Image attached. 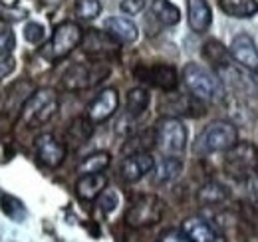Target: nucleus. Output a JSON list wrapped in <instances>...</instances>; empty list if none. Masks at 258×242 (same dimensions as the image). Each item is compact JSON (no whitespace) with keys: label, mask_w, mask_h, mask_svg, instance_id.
<instances>
[{"label":"nucleus","mask_w":258,"mask_h":242,"mask_svg":"<svg viewBox=\"0 0 258 242\" xmlns=\"http://www.w3.org/2000/svg\"><path fill=\"white\" fill-rule=\"evenodd\" d=\"M155 167V159L149 151L145 153H133V155H125L121 167H119V175L121 179L127 183H137L143 179L147 173H151Z\"/></svg>","instance_id":"13"},{"label":"nucleus","mask_w":258,"mask_h":242,"mask_svg":"<svg viewBox=\"0 0 258 242\" xmlns=\"http://www.w3.org/2000/svg\"><path fill=\"white\" fill-rule=\"evenodd\" d=\"M107 187V177L103 173H94V175H82L76 183V193L82 201H96L97 197L105 191Z\"/></svg>","instance_id":"17"},{"label":"nucleus","mask_w":258,"mask_h":242,"mask_svg":"<svg viewBox=\"0 0 258 242\" xmlns=\"http://www.w3.org/2000/svg\"><path fill=\"white\" fill-rule=\"evenodd\" d=\"M258 169V149L252 143H236L225 155V171L234 181H248Z\"/></svg>","instance_id":"6"},{"label":"nucleus","mask_w":258,"mask_h":242,"mask_svg":"<svg viewBox=\"0 0 258 242\" xmlns=\"http://www.w3.org/2000/svg\"><path fill=\"white\" fill-rule=\"evenodd\" d=\"M105 32H109L119 44H133L139 36L137 26L127 20V18H121V16H113V18H107L105 20Z\"/></svg>","instance_id":"18"},{"label":"nucleus","mask_w":258,"mask_h":242,"mask_svg":"<svg viewBox=\"0 0 258 242\" xmlns=\"http://www.w3.org/2000/svg\"><path fill=\"white\" fill-rule=\"evenodd\" d=\"M109 153L107 151H96L88 155L80 165H78V173L80 175H94V173H103L109 167Z\"/></svg>","instance_id":"24"},{"label":"nucleus","mask_w":258,"mask_h":242,"mask_svg":"<svg viewBox=\"0 0 258 242\" xmlns=\"http://www.w3.org/2000/svg\"><path fill=\"white\" fill-rule=\"evenodd\" d=\"M230 56L244 70L258 76V48L248 34H238L230 44Z\"/></svg>","instance_id":"14"},{"label":"nucleus","mask_w":258,"mask_h":242,"mask_svg":"<svg viewBox=\"0 0 258 242\" xmlns=\"http://www.w3.org/2000/svg\"><path fill=\"white\" fill-rule=\"evenodd\" d=\"M82 38H84V32L76 22H70V20L62 22L54 28L52 40L46 46V50H42V56L52 62L64 60L66 56H70L82 44Z\"/></svg>","instance_id":"8"},{"label":"nucleus","mask_w":258,"mask_h":242,"mask_svg":"<svg viewBox=\"0 0 258 242\" xmlns=\"http://www.w3.org/2000/svg\"><path fill=\"white\" fill-rule=\"evenodd\" d=\"M183 171V161L179 157H165L153 167V183L155 185H167L175 181Z\"/></svg>","instance_id":"19"},{"label":"nucleus","mask_w":258,"mask_h":242,"mask_svg":"<svg viewBox=\"0 0 258 242\" xmlns=\"http://www.w3.org/2000/svg\"><path fill=\"white\" fill-rule=\"evenodd\" d=\"M16 48V36L10 28H0V58L10 56V52Z\"/></svg>","instance_id":"31"},{"label":"nucleus","mask_w":258,"mask_h":242,"mask_svg":"<svg viewBox=\"0 0 258 242\" xmlns=\"http://www.w3.org/2000/svg\"><path fill=\"white\" fill-rule=\"evenodd\" d=\"M44 2H48V4H58V2H62V0H44Z\"/></svg>","instance_id":"38"},{"label":"nucleus","mask_w":258,"mask_h":242,"mask_svg":"<svg viewBox=\"0 0 258 242\" xmlns=\"http://www.w3.org/2000/svg\"><path fill=\"white\" fill-rule=\"evenodd\" d=\"M183 232L191 236L193 242H226L225 234L207 218L189 216L183 220Z\"/></svg>","instance_id":"15"},{"label":"nucleus","mask_w":258,"mask_h":242,"mask_svg":"<svg viewBox=\"0 0 258 242\" xmlns=\"http://www.w3.org/2000/svg\"><path fill=\"white\" fill-rule=\"evenodd\" d=\"M151 145H155V129H151V131H141V133L131 135L127 139V143L123 145V153H125V155L145 153V151H149Z\"/></svg>","instance_id":"26"},{"label":"nucleus","mask_w":258,"mask_h":242,"mask_svg":"<svg viewBox=\"0 0 258 242\" xmlns=\"http://www.w3.org/2000/svg\"><path fill=\"white\" fill-rule=\"evenodd\" d=\"M203 54H205V58L211 62L217 70L226 66V64L230 62V54L226 52L225 46H223L221 42H217V40H209V42L205 44V48H203Z\"/></svg>","instance_id":"27"},{"label":"nucleus","mask_w":258,"mask_h":242,"mask_svg":"<svg viewBox=\"0 0 258 242\" xmlns=\"http://www.w3.org/2000/svg\"><path fill=\"white\" fill-rule=\"evenodd\" d=\"M36 155H38L42 165H46L50 169H56L64 163L66 145L60 139H56L52 133H42L36 139Z\"/></svg>","instance_id":"12"},{"label":"nucleus","mask_w":258,"mask_h":242,"mask_svg":"<svg viewBox=\"0 0 258 242\" xmlns=\"http://www.w3.org/2000/svg\"><path fill=\"white\" fill-rule=\"evenodd\" d=\"M92 131H94V123L88 117H76L66 131V139L72 147H80L92 137Z\"/></svg>","instance_id":"21"},{"label":"nucleus","mask_w":258,"mask_h":242,"mask_svg":"<svg viewBox=\"0 0 258 242\" xmlns=\"http://www.w3.org/2000/svg\"><path fill=\"white\" fill-rule=\"evenodd\" d=\"M165 214V203L157 195H139L129 203L125 222L133 228H147L159 224Z\"/></svg>","instance_id":"4"},{"label":"nucleus","mask_w":258,"mask_h":242,"mask_svg":"<svg viewBox=\"0 0 258 242\" xmlns=\"http://www.w3.org/2000/svg\"><path fill=\"white\" fill-rule=\"evenodd\" d=\"M240 216L242 222L248 226V230L258 236V205L256 203H242L240 205Z\"/></svg>","instance_id":"30"},{"label":"nucleus","mask_w":258,"mask_h":242,"mask_svg":"<svg viewBox=\"0 0 258 242\" xmlns=\"http://www.w3.org/2000/svg\"><path fill=\"white\" fill-rule=\"evenodd\" d=\"M228 197H230L228 189H226L225 185H221V183H217V181L205 183V185L199 189V193H197V201H199L201 205H205V207L221 205V203H225Z\"/></svg>","instance_id":"20"},{"label":"nucleus","mask_w":258,"mask_h":242,"mask_svg":"<svg viewBox=\"0 0 258 242\" xmlns=\"http://www.w3.org/2000/svg\"><path fill=\"white\" fill-rule=\"evenodd\" d=\"M119 8H121V12L133 16V14H139L145 8V0H121Z\"/></svg>","instance_id":"34"},{"label":"nucleus","mask_w":258,"mask_h":242,"mask_svg":"<svg viewBox=\"0 0 258 242\" xmlns=\"http://www.w3.org/2000/svg\"><path fill=\"white\" fill-rule=\"evenodd\" d=\"M161 242H193V240L183 230H167V232L161 234Z\"/></svg>","instance_id":"35"},{"label":"nucleus","mask_w":258,"mask_h":242,"mask_svg":"<svg viewBox=\"0 0 258 242\" xmlns=\"http://www.w3.org/2000/svg\"><path fill=\"white\" fill-rule=\"evenodd\" d=\"M117 205H119V197H117L115 191H103V193L99 195V209L105 212V214L115 211Z\"/></svg>","instance_id":"32"},{"label":"nucleus","mask_w":258,"mask_h":242,"mask_svg":"<svg viewBox=\"0 0 258 242\" xmlns=\"http://www.w3.org/2000/svg\"><path fill=\"white\" fill-rule=\"evenodd\" d=\"M151 14L155 16V20H159L165 26H173V24H177L181 20L179 8L173 2H169V0H153Z\"/></svg>","instance_id":"23"},{"label":"nucleus","mask_w":258,"mask_h":242,"mask_svg":"<svg viewBox=\"0 0 258 242\" xmlns=\"http://www.w3.org/2000/svg\"><path fill=\"white\" fill-rule=\"evenodd\" d=\"M0 207H2V212H4L8 218H12V220H16V222H22V220L26 218V207H24V203L18 201V199L12 197V195H2V197H0Z\"/></svg>","instance_id":"28"},{"label":"nucleus","mask_w":258,"mask_h":242,"mask_svg":"<svg viewBox=\"0 0 258 242\" xmlns=\"http://www.w3.org/2000/svg\"><path fill=\"white\" fill-rule=\"evenodd\" d=\"M155 145L167 157H179L187 147V129L177 117H161L155 125Z\"/></svg>","instance_id":"7"},{"label":"nucleus","mask_w":258,"mask_h":242,"mask_svg":"<svg viewBox=\"0 0 258 242\" xmlns=\"http://www.w3.org/2000/svg\"><path fill=\"white\" fill-rule=\"evenodd\" d=\"M119 42L109 34L101 30H88L82 38V50L92 60L107 62L119 56Z\"/></svg>","instance_id":"9"},{"label":"nucleus","mask_w":258,"mask_h":242,"mask_svg":"<svg viewBox=\"0 0 258 242\" xmlns=\"http://www.w3.org/2000/svg\"><path fill=\"white\" fill-rule=\"evenodd\" d=\"M149 101H151V97H149V91L145 88H133L127 93L125 109H127V113L131 117H139L149 107Z\"/></svg>","instance_id":"25"},{"label":"nucleus","mask_w":258,"mask_h":242,"mask_svg":"<svg viewBox=\"0 0 258 242\" xmlns=\"http://www.w3.org/2000/svg\"><path fill=\"white\" fill-rule=\"evenodd\" d=\"M76 14L82 20H96L101 14V4H99V0H78Z\"/></svg>","instance_id":"29"},{"label":"nucleus","mask_w":258,"mask_h":242,"mask_svg":"<svg viewBox=\"0 0 258 242\" xmlns=\"http://www.w3.org/2000/svg\"><path fill=\"white\" fill-rule=\"evenodd\" d=\"M60 101H58V93L52 88H40L30 93V97L26 99V103L20 109V121L28 127H42L58 113Z\"/></svg>","instance_id":"1"},{"label":"nucleus","mask_w":258,"mask_h":242,"mask_svg":"<svg viewBox=\"0 0 258 242\" xmlns=\"http://www.w3.org/2000/svg\"><path fill=\"white\" fill-rule=\"evenodd\" d=\"M109 76V66L105 62L94 64H72L62 76V88L66 91H84L94 88Z\"/></svg>","instance_id":"5"},{"label":"nucleus","mask_w":258,"mask_h":242,"mask_svg":"<svg viewBox=\"0 0 258 242\" xmlns=\"http://www.w3.org/2000/svg\"><path fill=\"white\" fill-rule=\"evenodd\" d=\"M14 68H16V62L12 60L10 56L0 58V80H4L6 76H10L14 72Z\"/></svg>","instance_id":"36"},{"label":"nucleus","mask_w":258,"mask_h":242,"mask_svg":"<svg viewBox=\"0 0 258 242\" xmlns=\"http://www.w3.org/2000/svg\"><path fill=\"white\" fill-rule=\"evenodd\" d=\"M187 18H189V26L197 34L209 30L211 20H213V12L207 0H187Z\"/></svg>","instance_id":"16"},{"label":"nucleus","mask_w":258,"mask_h":242,"mask_svg":"<svg viewBox=\"0 0 258 242\" xmlns=\"http://www.w3.org/2000/svg\"><path fill=\"white\" fill-rule=\"evenodd\" d=\"M135 78L143 84H149V86H155L159 90L165 91H173L179 84V78H177V70L169 64H153V66H137L133 70Z\"/></svg>","instance_id":"10"},{"label":"nucleus","mask_w":258,"mask_h":242,"mask_svg":"<svg viewBox=\"0 0 258 242\" xmlns=\"http://www.w3.org/2000/svg\"><path fill=\"white\" fill-rule=\"evenodd\" d=\"M252 195H254V199L258 201V169L256 173H254V177H252Z\"/></svg>","instance_id":"37"},{"label":"nucleus","mask_w":258,"mask_h":242,"mask_svg":"<svg viewBox=\"0 0 258 242\" xmlns=\"http://www.w3.org/2000/svg\"><path fill=\"white\" fill-rule=\"evenodd\" d=\"M183 82L187 90L193 93L199 101H219L225 95V88L221 78L211 74L199 64H187L183 70Z\"/></svg>","instance_id":"2"},{"label":"nucleus","mask_w":258,"mask_h":242,"mask_svg":"<svg viewBox=\"0 0 258 242\" xmlns=\"http://www.w3.org/2000/svg\"><path fill=\"white\" fill-rule=\"evenodd\" d=\"M236 139H238V133H236V127L232 123H228V121H213L197 137L195 151L199 155L228 151L232 145H236Z\"/></svg>","instance_id":"3"},{"label":"nucleus","mask_w":258,"mask_h":242,"mask_svg":"<svg viewBox=\"0 0 258 242\" xmlns=\"http://www.w3.org/2000/svg\"><path fill=\"white\" fill-rule=\"evenodd\" d=\"M219 6L232 18H250L258 12V0H219Z\"/></svg>","instance_id":"22"},{"label":"nucleus","mask_w":258,"mask_h":242,"mask_svg":"<svg viewBox=\"0 0 258 242\" xmlns=\"http://www.w3.org/2000/svg\"><path fill=\"white\" fill-rule=\"evenodd\" d=\"M24 38L30 42V44H40L44 40V26L38 24V22H28L24 26Z\"/></svg>","instance_id":"33"},{"label":"nucleus","mask_w":258,"mask_h":242,"mask_svg":"<svg viewBox=\"0 0 258 242\" xmlns=\"http://www.w3.org/2000/svg\"><path fill=\"white\" fill-rule=\"evenodd\" d=\"M119 107V93L115 88H105L97 93L96 97L92 99V103L88 105V111H86V117L92 121L94 125L96 123H103L107 121Z\"/></svg>","instance_id":"11"}]
</instances>
